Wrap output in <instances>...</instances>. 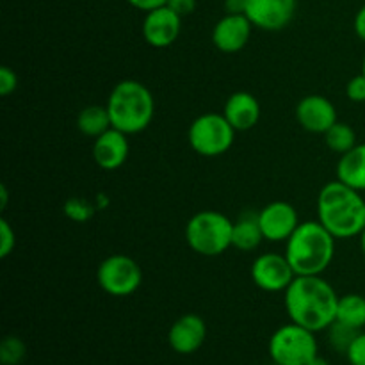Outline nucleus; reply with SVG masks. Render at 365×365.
<instances>
[{"label": "nucleus", "mask_w": 365, "mask_h": 365, "mask_svg": "<svg viewBox=\"0 0 365 365\" xmlns=\"http://www.w3.org/2000/svg\"><path fill=\"white\" fill-rule=\"evenodd\" d=\"M307 365H330V364H328V360H327V359H323V356L316 355V356H314V359L310 360V362L307 364Z\"/></svg>", "instance_id": "72a5a7b5"}, {"label": "nucleus", "mask_w": 365, "mask_h": 365, "mask_svg": "<svg viewBox=\"0 0 365 365\" xmlns=\"http://www.w3.org/2000/svg\"><path fill=\"white\" fill-rule=\"evenodd\" d=\"M225 11L227 14H245L246 0H225Z\"/></svg>", "instance_id": "2f4dec72"}, {"label": "nucleus", "mask_w": 365, "mask_h": 365, "mask_svg": "<svg viewBox=\"0 0 365 365\" xmlns=\"http://www.w3.org/2000/svg\"><path fill=\"white\" fill-rule=\"evenodd\" d=\"M14 245H16V235H14L13 227L6 217H2L0 220V257L2 259L9 257L14 250Z\"/></svg>", "instance_id": "a878e982"}, {"label": "nucleus", "mask_w": 365, "mask_h": 365, "mask_svg": "<svg viewBox=\"0 0 365 365\" xmlns=\"http://www.w3.org/2000/svg\"><path fill=\"white\" fill-rule=\"evenodd\" d=\"M355 32L362 41H365V4L360 7L355 16Z\"/></svg>", "instance_id": "473e14b6"}, {"label": "nucleus", "mask_w": 365, "mask_h": 365, "mask_svg": "<svg viewBox=\"0 0 365 365\" xmlns=\"http://www.w3.org/2000/svg\"><path fill=\"white\" fill-rule=\"evenodd\" d=\"M317 353L316 334L296 323L284 324L269 339V356L280 365H307Z\"/></svg>", "instance_id": "423d86ee"}, {"label": "nucleus", "mask_w": 365, "mask_h": 365, "mask_svg": "<svg viewBox=\"0 0 365 365\" xmlns=\"http://www.w3.org/2000/svg\"><path fill=\"white\" fill-rule=\"evenodd\" d=\"M359 334L360 330L346 323H341L337 319L328 327V341H330V346L337 353H348V349L351 348L353 341H355Z\"/></svg>", "instance_id": "5701e85b"}, {"label": "nucleus", "mask_w": 365, "mask_h": 365, "mask_svg": "<svg viewBox=\"0 0 365 365\" xmlns=\"http://www.w3.org/2000/svg\"><path fill=\"white\" fill-rule=\"evenodd\" d=\"M27 355V348L21 339L9 335L0 344V362L2 365H20Z\"/></svg>", "instance_id": "b1692460"}, {"label": "nucleus", "mask_w": 365, "mask_h": 365, "mask_svg": "<svg viewBox=\"0 0 365 365\" xmlns=\"http://www.w3.org/2000/svg\"><path fill=\"white\" fill-rule=\"evenodd\" d=\"M296 278L287 257L280 253H262L252 264V280L266 292H285Z\"/></svg>", "instance_id": "1a4fd4ad"}, {"label": "nucleus", "mask_w": 365, "mask_h": 365, "mask_svg": "<svg viewBox=\"0 0 365 365\" xmlns=\"http://www.w3.org/2000/svg\"><path fill=\"white\" fill-rule=\"evenodd\" d=\"M271 365H280V364H277V362H273V364H271Z\"/></svg>", "instance_id": "e433bc0d"}, {"label": "nucleus", "mask_w": 365, "mask_h": 365, "mask_svg": "<svg viewBox=\"0 0 365 365\" xmlns=\"http://www.w3.org/2000/svg\"><path fill=\"white\" fill-rule=\"evenodd\" d=\"M132 7L139 11H145V13H150V11L157 9V7L166 6L168 0H127Z\"/></svg>", "instance_id": "7c9ffc66"}, {"label": "nucleus", "mask_w": 365, "mask_h": 365, "mask_svg": "<svg viewBox=\"0 0 365 365\" xmlns=\"http://www.w3.org/2000/svg\"><path fill=\"white\" fill-rule=\"evenodd\" d=\"M259 223L266 241L287 242L299 225L298 212L287 202H271L259 210Z\"/></svg>", "instance_id": "9b49d317"}, {"label": "nucleus", "mask_w": 365, "mask_h": 365, "mask_svg": "<svg viewBox=\"0 0 365 365\" xmlns=\"http://www.w3.org/2000/svg\"><path fill=\"white\" fill-rule=\"evenodd\" d=\"M128 138L118 128H109L93 143V159L102 170L114 171L125 164L128 157Z\"/></svg>", "instance_id": "dca6fc26"}, {"label": "nucleus", "mask_w": 365, "mask_h": 365, "mask_svg": "<svg viewBox=\"0 0 365 365\" xmlns=\"http://www.w3.org/2000/svg\"><path fill=\"white\" fill-rule=\"evenodd\" d=\"M346 95L351 102L362 103L365 102V75L360 73L353 77L346 86Z\"/></svg>", "instance_id": "bb28decb"}, {"label": "nucleus", "mask_w": 365, "mask_h": 365, "mask_svg": "<svg viewBox=\"0 0 365 365\" xmlns=\"http://www.w3.org/2000/svg\"><path fill=\"white\" fill-rule=\"evenodd\" d=\"M296 13V0H246V16L253 27L277 32L287 27Z\"/></svg>", "instance_id": "9d476101"}, {"label": "nucleus", "mask_w": 365, "mask_h": 365, "mask_svg": "<svg viewBox=\"0 0 365 365\" xmlns=\"http://www.w3.org/2000/svg\"><path fill=\"white\" fill-rule=\"evenodd\" d=\"M362 73L365 75V57H364V63H362Z\"/></svg>", "instance_id": "c9c22d12"}, {"label": "nucleus", "mask_w": 365, "mask_h": 365, "mask_svg": "<svg viewBox=\"0 0 365 365\" xmlns=\"http://www.w3.org/2000/svg\"><path fill=\"white\" fill-rule=\"evenodd\" d=\"M339 298L335 289L317 277H296L285 291V310L292 323L307 328V330L323 331L328 330L337 319Z\"/></svg>", "instance_id": "f257e3e1"}, {"label": "nucleus", "mask_w": 365, "mask_h": 365, "mask_svg": "<svg viewBox=\"0 0 365 365\" xmlns=\"http://www.w3.org/2000/svg\"><path fill=\"white\" fill-rule=\"evenodd\" d=\"M235 128L225 114L207 113L196 118L187 132L189 145L202 157H220L232 148Z\"/></svg>", "instance_id": "0eeeda50"}, {"label": "nucleus", "mask_w": 365, "mask_h": 365, "mask_svg": "<svg viewBox=\"0 0 365 365\" xmlns=\"http://www.w3.org/2000/svg\"><path fill=\"white\" fill-rule=\"evenodd\" d=\"M337 321L362 330L365 327V298L362 294H346L339 298Z\"/></svg>", "instance_id": "412c9836"}, {"label": "nucleus", "mask_w": 365, "mask_h": 365, "mask_svg": "<svg viewBox=\"0 0 365 365\" xmlns=\"http://www.w3.org/2000/svg\"><path fill=\"white\" fill-rule=\"evenodd\" d=\"M234 221L217 210H202L185 225L189 248L203 257H217L232 246Z\"/></svg>", "instance_id": "39448f33"}, {"label": "nucleus", "mask_w": 365, "mask_h": 365, "mask_svg": "<svg viewBox=\"0 0 365 365\" xmlns=\"http://www.w3.org/2000/svg\"><path fill=\"white\" fill-rule=\"evenodd\" d=\"M360 248H362V253L365 257V228H364L362 234H360Z\"/></svg>", "instance_id": "f704fd0d"}, {"label": "nucleus", "mask_w": 365, "mask_h": 365, "mask_svg": "<svg viewBox=\"0 0 365 365\" xmlns=\"http://www.w3.org/2000/svg\"><path fill=\"white\" fill-rule=\"evenodd\" d=\"M264 241L262 228L259 223V214L245 212L234 221L232 227V246L241 252H253Z\"/></svg>", "instance_id": "6ab92c4d"}, {"label": "nucleus", "mask_w": 365, "mask_h": 365, "mask_svg": "<svg viewBox=\"0 0 365 365\" xmlns=\"http://www.w3.org/2000/svg\"><path fill=\"white\" fill-rule=\"evenodd\" d=\"M95 210V205H91V203L82 198H70L64 203V214H66V217L71 221H77V223H84V221L91 220Z\"/></svg>", "instance_id": "393cba45"}, {"label": "nucleus", "mask_w": 365, "mask_h": 365, "mask_svg": "<svg viewBox=\"0 0 365 365\" xmlns=\"http://www.w3.org/2000/svg\"><path fill=\"white\" fill-rule=\"evenodd\" d=\"M323 135L328 148L335 153H341V155L349 152L353 146H356V132L353 130L351 125L344 123V121H337Z\"/></svg>", "instance_id": "4be33fe9"}, {"label": "nucleus", "mask_w": 365, "mask_h": 365, "mask_svg": "<svg viewBox=\"0 0 365 365\" xmlns=\"http://www.w3.org/2000/svg\"><path fill=\"white\" fill-rule=\"evenodd\" d=\"M349 365H351V364H349Z\"/></svg>", "instance_id": "4c0bfd02"}, {"label": "nucleus", "mask_w": 365, "mask_h": 365, "mask_svg": "<svg viewBox=\"0 0 365 365\" xmlns=\"http://www.w3.org/2000/svg\"><path fill=\"white\" fill-rule=\"evenodd\" d=\"M96 282L103 292L123 298L134 294L141 287L143 271L134 259L116 253L100 262L96 269Z\"/></svg>", "instance_id": "6e6552de"}, {"label": "nucleus", "mask_w": 365, "mask_h": 365, "mask_svg": "<svg viewBox=\"0 0 365 365\" xmlns=\"http://www.w3.org/2000/svg\"><path fill=\"white\" fill-rule=\"evenodd\" d=\"M78 130L89 138H98L103 132L113 128L110 114L107 106H88L78 113L77 118Z\"/></svg>", "instance_id": "aec40b11"}, {"label": "nucleus", "mask_w": 365, "mask_h": 365, "mask_svg": "<svg viewBox=\"0 0 365 365\" xmlns=\"http://www.w3.org/2000/svg\"><path fill=\"white\" fill-rule=\"evenodd\" d=\"M296 120L305 130L314 134H324L339 121L334 103L321 95H309L299 100L296 107Z\"/></svg>", "instance_id": "4468645a"}, {"label": "nucleus", "mask_w": 365, "mask_h": 365, "mask_svg": "<svg viewBox=\"0 0 365 365\" xmlns=\"http://www.w3.org/2000/svg\"><path fill=\"white\" fill-rule=\"evenodd\" d=\"M223 114L237 132L250 130L260 120V103L252 93L237 91L228 96Z\"/></svg>", "instance_id": "f3484780"}, {"label": "nucleus", "mask_w": 365, "mask_h": 365, "mask_svg": "<svg viewBox=\"0 0 365 365\" xmlns=\"http://www.w3.org/2000/svg\"><path fill=\"white\" fill-rule=\"evenodd\" d=\"M337 180L356 191H365V143L342 153L337 164Z\"/></svg>", "instance_id": "a211bd4d"}, {"label": "nucleus", "mask_w": 365, "mask_h": 365, "mask_svg": "<svg viewBox=\"0 0 365 365\" xmlns=\"http://www.w3.org/2000/svg\"><path fill=\"white\" fill-rule=\"evenodd\" d=\"M113 128L127 135L139 134L152 123L155 114V100L150 89L139 81H121L110 91L107 100Z\"/></svg>", "instance_id": "20e7f679"}, {"label": "nucleus", "mask_w": 365, "mask_h": 365, "mask_svg": "<svg viewBox=\"0 0 365 365\" xmlns=\"http://www.w3.org/2000/svg\"><path fill=\"white\" fill-rule=\"evenodd\" d=\"M317 221L335 239L356 237L365 228V198L344 182H328L317 196Z\"/></svg>", "instance_id": "f03ea898"}, {"label": "nucleus", "mask_w": 365, "mask_h": 365, "mask_svg": "<svg viewBox=\"0 0 365 365\" xmlns=\"http://www.w3.org/2000/svg\"><path fill=\"white\" fill-rule=\"evenodd\" d=\"M182 29V16L171 7L163 6L146 13L143 20V38L153 48H166L177 41Z\"/></svg>", "instance_id": "f8f14e48"}, {"label": "nucleus", "mask_w": 365, "mask_h": 365, "mask_svg": "<svg viewBox=\"0 0 365 365\" xmlns=\"http://www.w3.org/2000/svg\"><path fill=\"white\" fill-rule=\"evenodd\" d=\"M207 337L205 321L196 314H185L171 324L168 342L178 355H192L203 346Z\"/></svg>", "instance_id": "2eb2a0df"}, {"label": "nucleus", "mask_w": 365, "mask_h": 365, "mask_svg": "<svg viewBox=\"0 0 365 365\" xmlns=\"http://www.w3.org/2000/svg\"><path fill=\"white\" fill-rule=\"evenodd\" d=\"M335 237L319 221H303L285 242V257L296 277H317L330 267Z\"/></svg>", "instance_id": "7ed1b4c3"}, {"label": "nucleus", "mask_w": 365, "mask_h": 365, "mask_svg": "<svg viewBox=\"0 0 365 365\" xmlns=\"http://www.w3.org/2000/svg\"><path fill=\"white\" fill-rule=\"evenodd\" d=\"M166 6L184 18L196 9V0H168Z\"/></svg>", "instance_id": "c756f323"}, {"label": "nucleus", "mask_w": 365, "mask_h": 365, "mask_svg": "<svg viewBox=\"0 0 365 365\" xmlns=\"http://www.w3.org/2000/svg\"><path fill=\"white\" fill-rule=\"evenodd\" d=\"M253 24L246 14H225L212 31V43L220 52H241L252 38Z\"/></svg>", "instance_id": "ddd939ff"}, {"label": "nucleus", "mask_w": 365, "mask_h": 365, "mask_svg": "<svg viewBox=\"0 0 365 365\" xmlns=\"http://www.w3.org/2000/svg\"><path fill=\"white\" fill-rule=\"evenodd\" d=\"M346 356H348L351 365H365V334H362V331L356 335V339L353 341L351 348L348 349Z\"/></svg>", "instance_id": "cd10ccee"}, {"label": "nucleus", "mask_w": 365, "mask_h": 365, "mask_svg": "<svg viewBox=\"0 0 365 365\" xmlns=\"http://www.w3.org/2000/svg\"><path fill=\"white\" fill-rule=\"evenodd\" d=\"M18 88V75L9 66L0 68V95L9 96Z\"/></svg>", "instance_id": "c85d7f7f"}]
</instances>
